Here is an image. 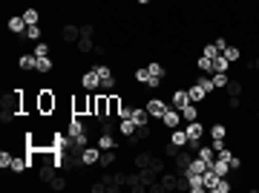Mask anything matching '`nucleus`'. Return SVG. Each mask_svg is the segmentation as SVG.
<instances>
[{
  "label": "nucleus",
  "instance_id": "f257e3e1",
  "mask_svg": "<svg viewBox=\"0 0 259 193\" xmlns=\"http://www.w3.org/2000/svg\"><path fill=\"white\" fill-rule=\"evenodd\" d=\"M55 110H58V93H55L52 87L37 90V113H40V118L55 116Z\"/></svg>",
  "mask_w": 259,
  "mask_h": 193
},
{
  "label": "nucleus",
  "instance_id": "f03ea898",
  "mask_svg": "<svg viewBox=\"0 0 259 193\" xmlns=\"http://www.w3.org/2000/svg\"><path fill=\"white\" fill-rule=\"evenodd\" d=\"M3 113L23 116V90H12V93L3 96Z\"/></svg>",
  "mask_w": 259,
  "mask_h": 193
},
{
  "label": "nucleus",
  "instance_id": "7ed1b4c3",
  "mask_svg": "<svg viewBox=\"0 0 259 193\" xmlns=\"http://www.w3.org/2000/svg\"><path fill=\"white\" fill-rule=\"evenodd\" d=\"M95 72H98V78H101V90H104V93H112V90L118 87V78L112 75V66L95 64Z\"/></svg>",
  "mask_w": 259,
  "mask_h": 193
},
{
  "label": "nucleus",
  "instance_id": "20e7f679",
  "mask_svg": "<svg viewBox=\"0 0 259 193\" xmlns=\"http://www.w3.org/2000/svg\"><path fill=\"white\" fill-rule=\"evenodd\" d=\"M185 130H187V138H190V141H187V147H193V150H196V147L202 144V135L207 133V127H204V124H202V118H199V121H187Z\"/></svg>",
  "mask_w": 259,
  "mask_h": 193
},
{
  "label": "nucleus",
  "instance_id": "39448f33",
  "mask_svg": "<svg viewBox=\"0 0 259 193\" xmlns=\"http://www.w3.org/2000/svg\"><path fill=\"white\" fill-rule=\"evenodd\" d=\"M72 116H90V90L72 93Z\"/></svg>",
  "mask_w": 259,
  "mask_h": 193
},
{
  "label": "nucleus",
  "instance_id": "423d86ee",
  "mask_svg": "<svg viewBox=\"0 0 259 193\" xmlns=\"http://www.w3.org/2000/svg\"><path fill=\"white\" fill-rule=\"evenodd\" d=\"M92 118H95V121H101V124H104V121H112V118H110V101H107V93H98Z\"/></svg>",
  "mask_w": 259,
  "mask_h": 193
},
{
  "label": "nucleus",
  "instance_id": "0eeeda50",
  "mask_svg": "<svg viewBox=\"0 0 259 193\" xmlns=\"http://www.w3.org/2000/svg\"><path fill=\"white\" fill-rule=\"evenodd\" d=\"M61 40H64L66 46H75L81 40V26L78 23H64L61 26Z\"/></svg>",
  "mask_w": 259,
  "mask_h": 193
},
{
  "label": "nucleus",
  "instance_id": "6e6552de",
  "mask_svg": "<svg viewBox=\"0 0 259 193\" xmlns=\"http://www.w3.org/2000/svg\"><path fill=\"white\" fill-rule=\"evenodd\" d=\"M144 107H147V113H150V118H156V121H162V116H164V113H167V107H170V104H167L164 98H150V101H147Z\"/></svg>",
  "mask_w": 259,
  "mask_h": 193
},
{
  "label": "nucleus",
  "instance_id": "1a4fd4ad",
  "mask_svg": "<svg viewBox=\"0 0 259 193\" xmlns=\"http://www.w3.org/2000/svg\"><path fill=\"white\" fill-rule=\"evenodd\" d=\"M81 164L84 167H95V164H101V147H84L81 150Z\"/></svg>",
  "mask_w": 259,
  "mask_h": 193
},
{
  "label": "nucleus",
  "instance_id": "9d476101",
  "mask_svg": "<svg viewBox=\"0 0 259 193\" xmlns=\"http://www.w3.org/2000/svg\"><path fill=\"white\" fill-rule=\"evenodd\" d=\"M81 87H84V90H90V93H98V90H101V78H98L95 66H92V69H87V72L81 75Z\"/></svg>",
  "mask_w": 259,
  "mask_h": 193
},
{
  "label": "nucleus",
  "instance_id": "9b49d317",
  "mask_svg": "<svg viewBox=\"0 0 259 193\" xmlns=\"http://www.w3.org/2000/svg\"><path fill=\"white\" fill-rule=\"evenodd\" d=\"M162 124H164L167 130L182 127V110H176V107H167V113L162 116Z\"/></svg>",
  "mask_w": 259,
  "mask_h": 193
},
{
  "label": "nucleus",
  "instance_id": "f8f14e48",
  "mask_svg": "<svg viewBox=\"0 0 259 193\" xmlns=\"http://www.w3.org/2000/svg\"><path fill=\"white\" fill-rule=\"evenodd\" d=\"M26 26H29V23L23 20V15H9V18H6V29H9L12 35H23Z\"/></svg>",
  "mask_w": 259,
  "mask_h": 193
},
{
  "label": "nucleus",
  "instance_id": "ddd939ff",
  "mask_svg": "<svg viewBox=\"0 0 259 193\" xmlns=\"http://www.w3.org/2000/svg\"><path fill=\"white\" fill-rule=\"evenodd\" d=\"M18 66H20V72H37V55L35 52H23L20 58H18Z\"/></svg>",
  "mask_w": 259,
  "mask_h": 193
},
{
  "label": "nucleus",
  "instance_id": "4468645a",
  "mask_svg": "<svg viewBox=\"0 0 259 193\" xmlns=\"http://www.w3.org/2000/svg\"><path fill=\"white\" fill-rule=\"evenodd\" d=\"M187 96H190V101H193V104H204V101L210 98V96H207V90H204L199 81H190V87H187Z\"/></svg>",
  "mask_w": 259,
  "mask_h": 193
},
{
  "label": "nucleus",
  "instance_id": "2eb2a0df",
  "mask_svg": "<svg viewBox=\"0 0 259 193\" xmlns=\"http://www.w3.org/2000/svg\"><path fill=\"white\" fill-rule=\"evenodd\" d=\"M187 104H190V96H187V87H179V90H173V96H170V107L182 110V107H187Z\"/></svg>",
  "mask_w": 259,
  "mask_h": 193
},
{
  "label": "nucleus",
  "instance_id": "dca6fc26",
  "mask_svg": "<svg viewBox=\"0 0 259 193\" xmlns=\"http://www.w3.org/2000/svg\"><path fill=\"white\" fill-rule=\"evenodd\" d=\"M107 101H110V118L112 121H118V116H121V107H124V101L118 93H107Z\"/></svg>",
  "mask_w": 259,
  "mask_h": 193
},
{
  "label": "nucleus",
  "instance_id": "f3484780",
  "mask_svg": "<svg viewBox=\"0 0 259 193\" xmlns=\"http://www.w3.org/2000/svg\"><path fill=\"white\" fill-rule=\"evenodd\" d=\"M187 179V191L190 193H204V176L202 173H185Z\"/></svg>",
  "mask_w": 259,
  "mask_h": 193
},
{
  "label": "nucleus",
  "instance_id": "a211bd4d",
  "mask_svg": "<svg viewBox=\"0 0 259 193\" xmlns=\"http://www.w3.org/2000/svg\"><path fill=\"white\" fill-rule=\"evenodd\" d=\"M118 133H121L124 138L132 141V138H135V133H138V124H135L132 118H121V121H118Z\"/></svg>",
  "mask_w": 259,
  "mask_h": 193
},
{
  "label": "nucleus",
  "instance_id": "6ab92c4d",
  "mask_svg": "<svg viewBox=\"0 0 259 193\" xmlns=\"http://www.w3.org/2000/svg\"><path fill=\"white\" fill-rule=\"evenodd\" d=\"M196 156L207 161V167H213V161H216V150H213V144H199V147H196Z\"/></svg>",
  "mask_w": 259,
  "mask_h": 193
},
{
  "label": "nucleus",
  "instance_id": "aec40b11",
  "mask_svg": "<svg viewBox=\"0 0 259 193\" xmlns=\"http://www.w3.org/2000/svg\"><path fill=\"white\" fill-rule=\"evenodd\" d=\"M98 147H101V150H115V147H118V141H115L112 130H104V133L98 135Z\"/></svg>",
  "mask_w": 259,
  "mask_h": 193
},
{
  "label": "nucleus",
  "instance_id": "412c9836",
  "mask_svg": "<svg viewBox=\"0 0 259 193\" xmlns=\"http://www.w3.org/2000/svg\"><path fill=\"white\" fill-rule=\"evenodd\" d=\"M187 130L185 127H176V130H170V144H176V147H187Z\"/></svg>",
  "mask_w": 259,
  "mask_h": 193
},
{
  "label": "nucleus",
  "instance_id": "4be33fe9",
  "mask_svg": "<svg viewBox=\"0 0 259 193\" xmlns=\"http://www.w3.org/2000/svg\"><path fill=\"white\" fill-rule=\"evenodd\" d=\"M132 121H135L138 127H150V113H147V107H132Z\"/></svg>",
  "mask_w": 259,
  "mask_h": 193
},
{
  "label": "nucleus",
  "instance_id": "5701e85b",
  "mask_svg": "<svg viewBox=\"0 0 259 193\" xmlns=\"http://www.w3.org/2000/svg\"><path fill=\"white\" fill-rule=\"evenodd\" d=\"M199 118H202L199 104H193V101H190L187 107H182V121H185V124H187V121H199Z\"/></svg>",
  "mask_w": 259,
  "mask_h": 193
},
{
  "label": "nucleus",
  "instance_id": "b1692460",
  "mask_svg": "<svg viewBox=\"0 0 259 193\" xmlns=\"http://www.w3.org/2000/svg\"><path fill=\"white\" fill-rule=\"evenodd\" d=\"M55 173H58V167H55V164H43V167L37 170V179H40L43 185H49V182L55 179Z\"/></svg>",
  "mask_w": 259,
  "mask_h": 193
},
{
  "label": "nucleus",
  "instance_id": "393cba45",
  "mask_svg": "<svg viewBox=\"0 0 259 193\" xmlns=\"http://www.w3.org/2000/svg\"><path fill=\"white\" fill-rule=\"evenodd\" d=\"M49 72H55V58L52 55L37 58V75H49Z\"/></svg>",
  "mask_w": 259,
  "mask_h": 193
},
{
  "label": "nucleus",
  "instance_id": "a878e982",
  "mask_svg": "<svg viewBox=\"0 0 259 193\" xmlns=\"http://www.w3.org/2000/svg\"><path fill=\"white\" fill-rule=\"evenodd\" d=\"M75 49H78L81 55H90V52H95V40H92V38H81V40L75 43Z\"/></svg>",
  "mask_w": 259,
  "mask_h": 193
},
{
  "label": "nucleus",
  "instance_id": "bb28decb",
  "mask_svg": "<svg viewBox=\"0 0 259 193\" xmlns=\"http://www.w3.org/2000/svg\"><path fill=\"white\" fill-rule=\"evenodd\" d=\"M196 72H207V75H213V61H210L207 55H199V58H196Z\"/></svg>",
  "mask_w": 259,
  "mask_h": 193
},
{
  "label": "nucleus",
  "instance_id": "cd10ccee",
  "mask_svg": "<svg viewBox=\"0 0 259 193\" xmlns=\"http://www.w3.org/2000/svg\"><path fill=\"white\" fill-rule=\"evenodd\" d=\"M32 52L37 58H46V55H52V43H46V40H37L32 46Z\"/></svg>",
  "mask_w": 259,
  "mask_h": 193
},
{
  "label": "nucleus",
  "instance_id": "c85d7f7f",
  "mask_svg": "<svg viewBox=\"0 0 259 193\" xmlns=\"http://www.w3.org/2000/svg\"><path fill=\"white\" fill-rule=\"evenodd\" d=\"M216 72H230V61H227L225 55H216L213 58V75Z\"/></svg>",
  "mask_w": 259,
  "mask_h": 193
},
{
  "label": "nucleus",
  "instance_id": "c756f323",
  "mask_svg": "<svg viewBox=\"0 0 259 193\" xmlns=\"http://www.w3.org/2000/svg\"><path fill=\"white\" fill-rule=\"evenodd\" d=\"M147 69H150V75H156V78H167V66H164L162 61H150Z\"/></svg>",
  "mask_w": 259,
  "mask_h": 193
},
{
  "label": "nucleus",
  "instance_id": "7c9ffc66",
  "mask_svg": "<svg viewBox=\"0 0 259 193\" xmlns=\"http://www.w3.org/2000/svg\"><path fill=\"white\" fill-rule=\"evenodd\" d=\"M210 138H227V124H222V121H216V124H210Z\"/></svg>",
  "mask_w": 259,
  "mask_h": 193
},
{
  "label": "nucleus",
  "instance_id": "2f4dec72",
  "mask_svg": "<svg viewBox=\"0 0 259 193\" xmlns=\"http://www.w3.org/2000/svg\"><path fill=\"white\" fill-rule=\"evenodd\" d=\"M20 15H23V20H26V23H40V12H37L35 6H26Z\"/></svg>",
  "mask_w": 259,
  "mask_h": 193
},
{
  "label": "nucleus",
  "instance_id": "473e14b6",
  "mask_svg": "<svg viewBox=\"0 0 259 193\" xmlns=\"http://www.w3.org/2000/svg\"><path fill=\"white\" fill-rule=\"evenodd\" d=\"M222 55H225L227 61H230V64H236V61H242V49H239V46H230V43H227V49L225 52H222Z\"/></svg>",
  "mask_w": 259,
  "mask_h": 193
},
{
  "label": "nucleus",
  "instance_id": "72a5a7b5",
  "mask_svg": "<svg viewBox=\"0 0 259 193\" xmlns=\"http://www.w3.org/2000/svg\"><path fill=\"white\" fill-rule=\"evenodd\" d=\"M15 161V150H0V170H9Z\"/></svg>",
  "mask_w": 259,
  "mask_h": 193
},
{
  "label": "nucleus",
  "instance_id": "f704fd0d",
  "mask_svg": "<svg viewBox=\"0 0 259 193\" xmlns=\"http://www.w3.org/2000/svg\"><path fill=\"white\" fill-rule=\"evenodd\" d=\"M132 78H135V84H144V87H147V81H150V69H147V66H138V69L132 72Z\"/></svg>",
  "mask_w": 259,
  "mask_h": 193
},
{
  "label": "nucleus",
  "instance_id": "c9c22d12",
  "mask_svg": "<svg viewBox=\"0 0 259 193\" xmlns=\"http://www.w3.org/2000/svg\"><path fill=\"white\" fill-rule=\"evenodd\" d=\"M115 159H118V156H115V150H104V153H101V167H112Z\"/></svg>",
  "mask_w": 259,
  "mask_h": 193
},
{
  "label": "nucleus",
  "instance_id": "e433bc0d",
  "mask_svg": "<svg viewBox=\"0 0 259 193\" xmlns=\"http://www.w3.org/2000/svg\"><path fill=\"white\" fill-rule=\"evenodd\" d=\"M213 84H216V90H227V84H230L227 72H216V75H213Z\"/></svg>",
  "mask_w": 259,
  "mask_h": 193
},
{
  "label": "nucleus",
  "instance_id": "4c0bfd02",
  "mask_svg": "<svg viewBox=\"0 0 259 193\" xmlns=\"http://www.w3.org/2000/svg\"><path fill=\"white\" fill-rule=\"evenodd\" d=\"M213 170H216L219 176H227V173H230V164H227L225 159H219V156H216V161H213Z\"/></svg>",
  "mask_w": 259,
  "mask_h": 193
},
{
  "label": "nucleus",
  "instance_id": "58836bf2",
  "mask_svg": "<svg viewBox=\"0 0 259 193\" xmlns=\"http://www.w3.org/2000/svg\"><path fill=\"white\" fill-rule=\"evenodd\" d=\"M159 185H162L164 191H173V188H179V179L170 173V176H162V182H159Z\"/></svg>",
  "mask_w": 259,
  "mask_h": 193
},
{
  "label": "nucleus",
  "instance_id": "ea45409f",
  "mask_svg": "<svg viewBox=\"0 0 259 193\" xmlns=\"http://www.w3.org/2000/svg\"><path fill=\"white\" fill-rule=\"evenodd\" d=\"M202 55H207V58L213 61V58H216V55H222V52L216 49V43H204V46H202Z\"/></svg>",
  "mask_w": 259,
  "mask_h": 193
},
{
  "label": "nucleus",
  "instance_id": "a19ab883",
  "mask_svg": "<svg viewBox=\"0 0 259 193\" xmlns=\"http://www.w3.org/2000/svg\"><path fill=\"white\" fill-rule=\"evenodd\" d=\"M242 90H245V87H242L239 81H230V84H227V93H230V96H239Z\"/></svg>",
  "mask_w": 259,
  "mask_h": 193
},
{
  "label": "nucleus",
  "instance_id": "79ce46f5",
  "mask_svg": "<svg viewBox=\"0 0 259 193\" xmlns=\"http://www.w3.org/2000/svg\"><path fill=\"white\" fill-rule=\"evenodd\" d=\"M227 107H230V110H239V107H242L239 96H227Z\"/></svg>",
  "mask_w": 259,
  "mask_h": 193
},
{
  "label": "nucleus",
  "instance_id": "37998d69",
  "mask_svg": "<svg viewBox=\"0 0 259 193\" xmlns=\"http://www.w3.org/2000/svg\"><path fill=\"white\" fill-rule=\"evenodd\" d=\"M227 164H230V173H236V170H239V167H242V159H239V156H236V153H233V159L227 161Z\"/></svg>",
  "mask_w": 259,
  "mask_h": 193
},
{
  "label": "nucleus",
  "instance_id": "c03bdc74",
  "mask_svg": "<svg viewBox=\"0 0 259 193\" xmlns=\"http://www.w3.org/2000/svg\"><path fill=\"white\" fill-rule=\"evenodd\" d=\"M121 118H132V107H130V104H124V107H121V116H118V121H121Z\"/></svg>",
  "mask_w": 259,
  "mask_h": 193
},
{
  "label": "nucleus",
  "instance_id": "a18cd8bd",
  "mask_svg": "<svg viewBox=\"0 0 259 193\" xmlns=\"http://www.w3.org/2000/svg\"><path fill=\"white\" fill-rule=\"evenodd\" d=\"M213 43H216V49H219V52H225V49H227V38H216Z\"/></svg>",
  "mask_w": 259,
  "mask_h": 193
},
{
  "label": "nucleus",
  "instance_id": "49530a36",
  "mask_svg": "<svg viewBox=\"0 0 259 193\" xmlns=\"http://www.w3.org/2000/svg\"><path fill=\"white\" fill-rule=\"evenodd\" d=\"M135 3H138V6H150L153 0H135Z\"/></svg>",
  "mask_w": 259,
  "mask_h": 193
},
{
  "label": "nucleus",
  "instance_id": "de8ad7c7",
  "mask_svg": "<svg viewBox=\"0 0 259 193\" xmlns=\"http://www.w3.org/2000/svg\"><path fill=\"white\" fill-rule=\"evenodd\" d=\"M132 3H135V0H132Z\"/></svg>",
  "mask_w": 259,
  "mask_h": 193
}]
</instances>
